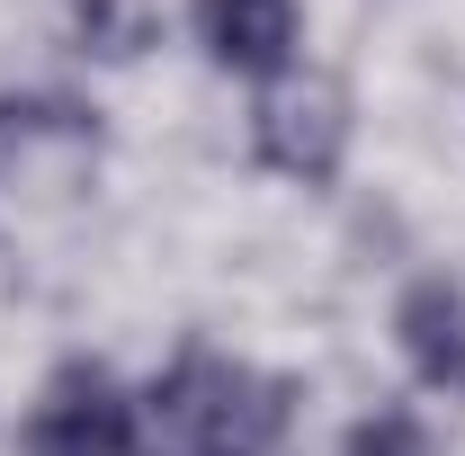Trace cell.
<instances>
[{
    "mask_svg": "<svg viewBox=\"0 0 465 456\" xmlns=\"http://www.w3.org/2000/svg\"><path fill=\"white\" fill-rule=\"evenodd\" d=\"M349 456H439V448H430V430L411 411H367L349 430Z\"/></svg>",
    "mask_w": 465,
    "mask_h": 456,
    "instance_id": "ba28073f",
    "label": "cell"
},
{
    "mask_svg": "<svg viewBox=\"0 0 465 456\" xmlns=\"http://www.w3.org/2000/svg\"><path fill=\"white\" fill-rule=\"evenodd\" d=\"M81 36H90V55H143L153 45V0H81Z\"/></svg>",
    "mask_w": 465,
    "mask_h": 456,
    "instance_id": "52a82bcc",
    "label": "cell"
},
{
    "mask_svg": "<svg viewBox=\"0 0 465 456\" xmlns=\"http://www.w3.org/2000/svg\"><path fill=\"white\" fill-rule=\"evenodd\" d=\"M251 153L278 179H304V188H331L349 153V99L331 81H287L251 108Z\"/></svg>",
    "mask_w": 465,
    "mask_h": 456,
    "instance_id": "3957f363",
    "label": "cell"
},
{
    "mask_svg": "<svg viewBox=\"0 0 465 456\" xmlns=\"http://www.w3.org/2000/svg\"><path fill=\"white\" fill-rule=\"evenodd\" d=\"M394 341H403L411 376L430 394L465 402V286L457 278H411L403 304H394Z\"/></svg>",
    "mask_w": 465,
    "mask_h": 456,
    "instance_id": "8992f818",
    "label": "cell"
},
{
    "mask_svg": "<svg viewBox=\"0 0 465 456\" xmlns=\"http://www.w3.org/2000/svg\"><path fill=\"white\" fill-rule=\"evenodd\" d=\"M295 421V385L215 349H179L143 394V456H278Z\"/></svg>",
    "mask_w": 465,
    "mask_h": 456,
    "instance_id": "6da1fadb",
    "label": "cell"
},
{
    "mask_svg": "<svg viewBox=\"0 0 465 456\" xmlns=\"http://www.w3.org/2000/svg\"><path fill=\"white\" fill-rule=\"evenodd\" d=\"M27 456H143V402L108 367L72 358L45 376V394L27 411Z\"/></svg>",
    "mask_w": 465,
    "mask_h": 456,
    "instance_id": "7a4b0ae2",
    "label": "cell"
},
{
    "mask_svg": "<svg viewBox=\"0 0 465 456\" xmlns=\"http://www.w3.org/2000/svg\"><path fill=\"white\" fill-rule=\"evenodd\" d=\"M99 162V116L72 99H0V179L9 188H63Z\"/></svg>",
    "mask_w": 465,
    "mask_h": 456,
    "instance_id": "277c9868",
    "label": "cell"
},
{
    "mask_svg": "<svg viewBox=\"0 0 465 456\" xmlns=\"http://www.w3.org/2000/svg\"><path fill=\"white\" fill-rule=\"evenodd\" d=\"M295 36H304L295 0H197V45L242 81H278L295 63Z\"/></svg>",
    "mask_w": 465,
    "mask_h": 456,
    "instance_id": "5b68a950",
    "label": "cell"
}]
</instances>
